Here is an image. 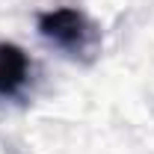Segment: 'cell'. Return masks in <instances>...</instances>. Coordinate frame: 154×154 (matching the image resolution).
<instances>
[{
	"instance_id": "7a4b0ae2",
	"label": "cell",
	"mask_w": 154,
	"mask_h": 154,
	"mask_svg": "<svg viewBox=\"0 0 154 154\" xmlns=\"http://www.w3.org/2000/svg\"><path fill=\"white\" fill-rule=\"evenodd\" d=\"M30 77V59L18 45L0 42V95H15Z\"/></svg>"
},
{
	"instance_id": "6da1fadb",
	"label": "cell",
	"mask_w": 154,
	"mask_h": 154,
	"mask_svg": "<svg viewBox=\"0 0 154 154\" xmlns=\"http://www.w3.org/2000/svg\"><path fill=\"white\" fill-rule=\"evenodd\" d=\"M38 30L42 36L51 38L59 48H83V38H86V18L77 12V9H54V12H45L38 18Z\"/></svg>"
}]
</instances>
